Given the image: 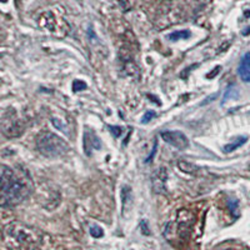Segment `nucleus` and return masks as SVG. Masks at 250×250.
Listing matches in <instances>:
<instances>
[{
	"instance_id": "11",
	"label": "nucleus",
	"mask_w": 250,
	"mask_h": 250,
	"mask_svg": "<svg viewBox=\"0 0 250 250\" xmlns=\"http://www.w3.org/2000/svg\"><path fill=\"white\" fill-rule=\"evenodd\" d=\"M156 117V113L155 111H146V113L144 114V117L142 118V123L143 124H148L149 122H150V120H153L154 118Z\"/></svg>"
},
{
	"instance_id": "12",
	"label": "nucleus",
	"mask_w": 250,
	"mask_h": 250,
	"mask_svg": "<svg viewBox=\"0 0 250 250\" xmlns=\"http://www.w3.org/2000/svg\"><path fill=\"white\" fill-rule=\"evenodd\" d=\"M109 130L113 133V135L115 138H119L123 133V129L120 126H114V125H109Z\"/></svg>"
},
{
	"instance_id": "5",
	"label": "nucleus",
	"mask_w": 250,
	"mask_h": 250,
	"mask_svg": "<svg viewBox=\"0 0 250 250\" xmlns=\"http://www.w3.org/2000/svg\"><path fill=\"white\" fill-rule=\"evenodd\" d=\"M102 148V143L98 139V137L91 130L86 129L85 133H84V149H85V153L88 155H91L93 150H99Z\"/></svg>"
},
{
	"instance_id": "7",
	"label": "nucleus",
	"mask_w": 250,
	"mask_h": 250,
	"mask_svg": "<svg viewBox=\"0 0 250 250\" xmlns=\"http://www.w3.org/2000/svg\"><path fill=\"white\" fill-rule=\"evenodd\" d=\"M247 142L248 137H244V135H243V137H238L233 143H229V144L225 145L224 148H223V150H224V153H231V151L236 150L238 148L243 146Z\"/></svg>"
},
{
	"instance_id": "4",
	"label": "nucleus",
	"mask_w": 250,
	"mask_h": 250,
	"mask_svg": "<svg viewBox=\"0 0 250 250\" xmlns=\"http://www.w3.org/2000/svg\"><path fill=\"white\" fill-rule=\"evenodd\" d=\"M162 138L165 143L170 144L178 150H185L189 146V140L182 131H163Z\"/></svg>"
},
{
	"instance_id": "8",
	"label": "nucleus",
	"mask_w": 250,
	"mask_h": 250,
	"mask_svg": "<svg viewBox=\"0 0 250 250\" xmlns=\"http://www.w3.org/2000/svg\"><path fill=\"white\" fill-rule=\"evenodd\" d=\"M190 37H191V33L189 30L174 31V33H171V34L168 35L169 40H171V42H178V40L189 39Z\"/></svg>"
},
{
	"instance_id": "9",
	"label": "nucleus",
	"mask_w": 250,
	"mask_h": 250,
	"mask_svg": "<svg viewBox=\"0 0 250 250\" xmlns=\"http://www.w3.org/2000/svg\"><path fill=\"white\" fill-rule=\"evenodd\" d=\"M90 234L94 238H102L104 235V231L100 227H97V225H91L90 227Z\"/></svg>"
},
{
	"instance_id": "3",
	"label": "nucleus",
	"mask_w": 250,
	"mask_h": 250,
	"mask_svg": "<svg viewBox=\"0 0 250 250\" xmlns=\"http://www.w3.org/2000/svg\"><path fill=\"white\" fill-rule=\"evenodd\" d=\"M37 146L38 150L48 158L62 156L69 151L68 143L62 138L58 137L57 134L49 131L39 134V137L37 138Z\"/></svg>"
},
{
	"instance_id": "13",
	"label": "nucleus",
	"mask_w": 250,
	"mask_h": 250,
	"mask_svg": "<svg viewBox=\"0 0 250 250\" xmlns=\"http://www.w3.org/2000/svg\"><path fill=\"white\" fill-rule=\"evenodd\" d=\"M5 1H6V0H1V3H5Z\"/></svg>"
},
{
	"instance_id": "2",
	"label": "nucleus",
	"mask_w": 250,
	"mask_h": 250,
	"mask_svg": "<svg viewBox=\"0 0 250 250\" xmlns=\"http://www.w3.org/2000/svg\"><path fill=\"white\" fill-rule=\"evenodd\" d=\"M4 240L10 250H33L38 243V236L23 225H12L5 230Z\"/></svg>"
},
{
	"instance_id": "1",
	"label": "nucleus",
	"mask_w": 250,
	"mask_h": 250,
	"mask_svg": "<svg viewBox=\"0 0 250 250\" xmlns=\"http://www.w3.org/2000/svg\"><path fill=\"white\" fill-rule=\"evenodd\" d=\"M31 191L28 175L6 165L1 167V205L15 207L25 200Z\"/></svg>"
},
{
	"instance_id": "10",
	"label": "nucleus",
	"mask_w": 250,
	"mask_h": 250,
	"mask_svg": "<svg viewBox=\"0 0 250 250\" xmlns=\"http://www.w3.org/2000/svg\"><path fill=\"white\" fill-rule=\"evenodd\" d=\"M228 205H229V209H230V213L233 214L234 216H238V200L236 199H229L228 202Z\"/></svg>"
},
{
	"instance_id": "6",
	"label": "nucleus",
	"mask_w": 250,
	"mask_h": 250,
	"mask_svg": "<svg viewBox=\"0 0 250 250\" xmlns=\"http://www.w3.org/2000/svg\"><path fill=\"white\" fill-rule=\"evenodd\" d=\"M239 77L243 82L250 83V53H245L243 55L242 60L239 62V68H238Z\"/></svg>"
}]
</instances>
